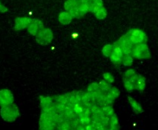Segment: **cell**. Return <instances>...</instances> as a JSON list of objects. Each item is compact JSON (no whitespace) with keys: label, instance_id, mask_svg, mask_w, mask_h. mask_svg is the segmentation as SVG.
<instances>
[{"label":"cell","instance_id":"9","mask_svg":"<svg viewBox=\"0 0 158 130\" xmlns=\"http://www.w3.org/2000/svg\"><path fill=\"white\" fill-rule=\"evenodd\" d=\"M111 52H112V46L110 45H108V46H106L104 49V55L106 56H109Z\"/></svg>","mask_w":158,"mask_h":130},{"label":"cell","instance_id":"8","mask_svg":"<svg viewBox=\"0 0 158 130\" xmlns=\"http://www.w3.org/2000/svg\"><path fill=\"white\" fill-rule=\"evenodd\" d=\"M95 15L97 18H100V19L104 18L106 17V10L104 9V8H103V9H100L98 12H97L95 13Z\"/></svg>","mask_w":158,"mask_h":130},{"label":"cell","instance_id":"2","mask_svg":"<svg viewBox=\"0 0 158 130\" xmlns=\"http://www.w3.org/2000/svg\"><path fill=\"white\" fill-rule=\"evenodd\" d=\"M14 102V96L8 89L0 90V107H5L12 104Z\"/></svg>","mask_w":158,"mask_h":130},{"label":"cell","instance_id":"1","mask_svg":"<svg viewBox=\"0 0 158 130\" xmlns=\"http://www.w3.org/2000/svg\"><path fill=\"white\" fill-rule=\"evenodd\" d=\"M0 115L4 121L12 123V122L15 121L19 117L20 111H19L18 107L15 104L12 103V104L5 106V107H1Z\"/></svg>","mask_w":158,"mask_h":130},{"label":"cell","instance_id":"7","mask_svg":"<svg viewBox=\"0 0 158 130\" xmlns=\"http://www.w3.org/2000/svg\"><path fill=\"white\" fill-rule=\"evenodd\" d=\"M129 102H130V103H131V107H132V108L134 109L135 112H136L137 113H142L143 110H142V107H141V105L138 103L137 101H135V100H133L132 98H129Z\"/></svg>","mask_w":158,"mask_h":130},{"label":"cell","instance_id":"6","mask_svg":"<svg viewBox=\"0 0 158 130\" xmlns=\"http://www.w3.org/2000/svg\"><path fill=\"white\" fill-rule=\"evenodd\" d=\"M72 15L69 12H63L59 15V21L62 24L66 25L72 21Z\"/></svg>","mask_w":158,"mask_h":130},{"label":"cell","instance_id":"10","mask_svg":"<svg viewBox=\"0 0 158 130\" xmlns=\"http://www.w3.org/2000/svg\"><path fill=\"white\" fill-rule=\"evenodd\" d=\"M7 11H8V9L0 2V12H6Z\"/></svg>","mask_w":158,"mask_h":130},{"label":"cell","instance_id":"5","mask_svg":"<svg viewBox=\"0 0 158 130\" xmlns=\"http://www.w3.org/2000/svg\"><path fill=\"white\" fill-rule=\"evenodd\" d=\"M31 21L32 19L29 18H16V20H15V29L16 30V31H19V30L28 27V26L30 25V24L31 23Z\"/></svg>","mask_w":158,"mask_h":130},{"label":"cell","instance_id":"3","mask_svg":"<svg viewBox=\"0 0 158 130\" xmlns=\"http://www.w3.org/2000/svg\"><path fill=\"white\" fill-rule=\"evenodd\" d=\"M27 30L30 34L37 37L44 30V25L38 19H32L31 23L28 26Z\"/></svg>","mask_w":158,"mask_h":130},{"label":"cell","instance_id":"4","mask_svg":"<svg viewBox=\"0 0 158 130\" xmlns=\"http://www.w3.org/2000/svg\"><path fill=\"white\" fill-rule=\"evenodd\" d=\"M52 39V34L51 31L49 29L43 30L37 36V40L40 44H48L51 42Z\"/></svg>","mask_w":158,"mask_h":130}]
</instances>
